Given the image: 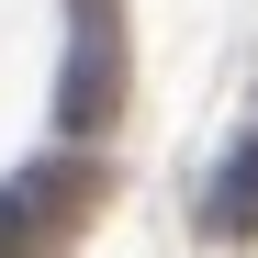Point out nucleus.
Returning a JSON list of instances; mask_svg holds the SVG:
<instances>
[{"instance_id": "f257e3e1", "label": "nucleus", "mask_w": 258, "mask_h": 258, "mask_svg": "<svg viewBox=\"0 0 258 258\" xmlns=\"http://www.w3.org/2000/svg\"><path fill=\"white\" fill-rule=\"evenodd\" d=\"M90 202H101V157L90 146H56V157H34L0 180V258H68V236L90 225Z\"/></svg>"}, {"instance_id": "f03ea898", "label": "nucleus", "mask_w": 258, "mask_h": 258, "mask_svg": "<svg viewBox=\"0 0 258 258\" xmlns=\"http://www.w3.org/2000/svg\"><path fill=\"white\" fill-rule=\"evenodd\" d=\"M56 123H68V146H90V135H112V123H123V12H112V0H68Z\"/></svg>"}, {"instance_id": "7ed1b4c3", "label": "nucleus", "mask_w": 258, "mask_h": 258, "mask_svg": "<svg viewBox=\"0 0 258 258\" xmlns=\"http://www.w3.org/2000/svg\"><path fill=\"white\" fill-rule=\"evenodd\" d=\"M202 236L213 247H258V123L225 146V168L202 180Z\"/></svg>"}]
</instances>
